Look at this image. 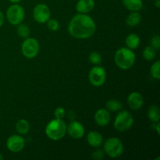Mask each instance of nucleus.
<instances>
[{"label":"nucleus","instance_id":"10","mask_svg":"<svg viewBox=\"0 0 160 160\" xmlns=\"http://www.w3.org/2000/svg\"><path fill=\"white\" fill-rule=\"evenodd\" d=\"M25 146V140L22 136L13 134L8 138L6 141V147L12 152H19L23 149Z\"/></svg>","mask_w":160,"mask_h":160},{"label":"nucleus","instance_id":"20","mask_svg":"<svg viewBox=\"0 0 160 160\" xmlns=\"http://www.w3.org/2000/svg\"><path fill=\"white\" fill-rule=\"evenodd\" d=\"M148 117L153 123H157V122H159L160 120L159 107L156 106H150L148 111Z\"/></svg>","mask_w":160,"mask_h":160},{"label":"nucleus","instance_id":"28","mask_svg":"<svg viewBox=\"0 0 160 160\" xmlns=\"http://www.w3.org/2000/svg\"><path fill=\"white\" fill-rule=\"evenodd\" d=\"M54 115L56 119H63L66 115L65 109L62 107H58L56 108V110L54 111Z\"/></svg>","mask_w":160,"mask_h":160},{"label":"nucleus","instance_id":"13","mask_svg":"<svg viewBox=\"0 0 160 160\" xmlns=\"http://www.w3.org/2000/svg\"><path fill=\"white\" fill-rule=\"evenodd\" d=\"M128 104L130 108L134 110L141 109L144 104V99L142 95L139 92H134L129 95L128 98Z\"/></svg>","mask_w":160,"mask_h":160},{"label":"nucleus","instance_id":"29","mask_svg":"<svg viewBox=\"0 0 160 160\" xmlns=\"http://www.w3.org/2000/svg\"><path fill=\"white\" fill-rule=\"evenodd\" d=\"M104 156V152L101 149L95 150L93 153H92V158L95 160L102 159Z\"/></svg>","mask_w":160,"mask_h":160},{"label":"nucleus","instance_id":"35","mask_svg":"<svg viewBox=\"0 0 160 160\" xmlns=\"http://www.w3.org/2000/svg\"><path fill=\"white\" fill-rule=\"evenodd\" d=\"M155 1H156V0H155Z\"/></svg>","mask_w":160,"mask_h":160},{"label":"nucleus","instance_id":"12","mask_svg":"<svg viewBox=\"0 0 160 160\" xmlns=\"http://www.w3.org/2000/svg\"><path fill=\"white\" fill-rule=\"evenodd\" d=\"M111 116L109 110L105 109H99L95 114V121L98 126L105 127L110 122Z\"/></svg>","mask_w":160,"mask_h":160},{"label":"nucleus","instance_id":"2","mask_svg":"<svg viewBox=\"0 0 160 160\" xmlns=\"http://www.w3.org/2000/svg\"><path fill=\"white\" fill-rule=\"evenodd\" d=\"M136 56L134 52L128 47L120 48L116 52L114 61L117 67L121 70H129L135 62Z\"/></svg>","mask_w":160,"mask_h":160},{"label":"nucleus","instance_id":"14","mask_svg":"<svg viewBox=\"0 0 160 160\" xmlns=\"http://www.w3.org/2000/svg\"><path fill=\"white\" fill-rule=\"evenodd\" d=\"M95 7L94 0H79L76 5V10L79 13L87 14L93 10Z\"/></svg>","mask_w":160,"mask_h":160},{"label":"nucleus","instance_id":"33","mask_svg":"<svg viewBox=\"0 0 160 160\" xmlns=\"http://www.w3.org/2000/svg\"><path fill=\"white\" fill-rule=\"evenodd\" d=\"M9 1L10 2L13 3V4H17V3L20 2L21 1V0H9Z\"/></svg>","mask_w":160,"mask_h":160},{"label":"nucleus","instance_id":"22","mask_svg":"<svg viewBox=\"0 0 160 160\" xmlns=\"http://www.w3.org/2000/svg\"><path fill=\"white\" fill-rule=\"evenodd\" d=\"M156 49H155L152 46L145 47L143 50V57L145 60L152 61L156 58Z\"/></svg>","mask_w":160,"mask_h":160},{"label":"nucleus","instance_id":"34","mask_svg":"<svg viewBox=\"0 0 160 160\" xmlns=\"http://www.w3.org/2000/svg\"><path fill=\"white\" fill-rule=\"evenodd\" d=\"M3 159H4V157H3L1 153H0V160H2Z\"/></svg>","mask_w":160,"mask_h":160},{"label":"nucleus","instance_id":"8","mask_svg":"<svg viewBox=\"0 0 160 160\" xmlns=\"http://www.w3.org/2000/svg\"><path fill=\"white\" fill-rule=\"evenodd\" d=\"M88 80L92 85L95 87H100L103 85L106 80V70L98 65L92 67L89 72Z\"/></svg>","mask_w":160,"mask_h":160},{"label":"nucleus","instance_id":"7","mask_svg":"<svg viewBox=\"0 0 160 160\" xmlns=\"http://www.w3.org/2000/svg\"><path fill=\"white\" fill-rule=\"evenodd\" d=\"M40 45L34 38H27L21 45L22 54L28 59H33L38 54Z\"/></svg>","mask_w":160,"mask_h":160},{"label":"nucleus","instance_id":"9","mask_svg":"<svg viewBox=\"0 0 160 160\" xmlns=\"http://www.w3.org/2000/svg\"><path fill=\"white\" fill-rule=\"evenodd\" d=\"M34 19L39 23H45L51 17V12L47 5L40 3L38 4L33 9Z\"/></svg>","mask_w":160,"mask_h":160},{"label":"nucleus","instance_id":"17","mask_svg":"<svg viewBox=\"0 0 160 160\" xmlns=\"http://www.w3.org/2000/svg\"><path fill=\"white\" fill-rule=\"evenodd\" d=\"M127 47L131 50L136 49L140 45V38L136 34H130L127 36L125 40Z\"/></svg>","mask_w":160,"mask_h":160},{"label":"nucleus","instance_id":"21","mask_svg":"<svg viewBox=\"0 0 160 160\" xmlns=\"http://www.w3.org/2000/svg\"><path fill=\"white\" fill-rule=\"evenodd\" d=\"M106 106L107 110H109V112H119L120 110H121L122 107H123L122 103L116 99H109L106 102Z\"/></svg>","mask_w":160,"mask_h":160},{"label":"nucleus","instance_id":"31","mask_svg":"<svg viewBox=\"0 0 160 160\" xmlns=\"http://www.w3.org/2000/svg\"><path fill=\"white\" fill-rule=\"evenodd\" d=\"M156 125L155 126V129L156 130V131H157L158 134H160V123L159 122H157V123H156Z\"/></svg>","mask_w":160,"mask_h":160},{"label":"nucleus","instance_id":"27","mask_svg":"<svg viewBox=\"0 0 160 160\" xmlns=\"http://www.w3.org/2000/svg\"><path fill=\"white\" fill-rule=\"evenodd\" d=\"M151 46H152L155 49L158 50L160 48V37L159 35L156 34V35L153 36L151 40Z\"/></svg>","mask_w":160,"mask_h":160},{"label":"nucleus","instance_id":"11","mask_svg":"<svg viewBox=\"0 0 160 160\" xmlns=\"http://www.w3.org/2000/svg\"><path fill=\"white\" fill-rule=\"evenodd\" d=\"M67 132L73 138L80 139L84 137L85 129L80 122L73 120L67 127Z\"/></svg>","mask_w":160,"mask_h":160},{"label":"nucleus","instance_id":"18","mask_svg":"<svg viewBox=\"0 0 160 160\" xmlns=\"http://www.w3.org/2000/svg\"><path fill=\"white\" fill-rule=\"evenodd\" d=\"M142 20V15L138 11H133L128 14L126 19V23L130 27H135L140 23Z\"/></svg>","mask_w":160,"mask_h":160},{"label":"nucleus","instance_id":"16","mask_svg":"<svg viewBox=\"0 0 160 160\" xmlns=\"http://www.w3.org/2000/svg\"><path fill=\"white\" fill-rule=\"evenodd\" d=\"M123 6L131 12L133 11H140L143 7L142 0H122Z\"/></svg>","mask_w":160,"mask_h":160},{"label":"nucleus","instance_id":"4","mask_svg":"<svg viewBox=\"0 0 160 160\" xmlns=\"http://www.w3.org/2000/svg\"><path fill=\"white\" fill-rule=\"evenodd\" d=\"M134 124V118L131 112L127 110L119 112L114 120V128L120 132H124L131 129Z\"/></svg>","mask_w":160,"mask_h":160},{"label":"nucleus","instance_id":"19","mask_svg":"<svg viewBox=\"0 0 160 160\" xmlns=\"http://www.w3.org/2000/svg\"><path fill=\"white\" fill-rule=\"evenodd\" d=\"M16 130L21 135L28 134L30 130L29 122L26 120H23V119L20 120L16 124Z\"/></svg>","mask_w":160,"mask_h":160},{"label":"nucleus","instance_id":"32","mask_svg":"<svg viewBox=\"0 0 160 160\" xmlns=\"http://www.w3.org/2000/svg\"><path fill=\"white\" fill-rule=\"evenodd\" d=\"M156 2H155V6H156V8L159 9L160 8V0H156Z\"/></svg>","mask_w":160,"mask_h":160},{"label":"nucleus","instance_id":"15","mask_svg":"<svg viewBox=\"0 0 160 160\" xmlns=\"http://www.w3.org/2000/svg\"><path fill=\"white\" fill-rule=\"evenodd\" d=\"M87 141L90 146L93 148H99L103 143V138L99 132L93 131L88 134Z\"/></svg>","mask_w":160,"mask_h":160},{"label":"nucleus","instance_id":"5","mask_svg":"<svg viewBox=\"0 0 160 160\" xmlns=\"http://www.w3.org/2000/svg\"><path fill=\"white\" fill-rule=\"evenodd\" d=\"M104 152L111 158H118L123 154V145L117 138H110L104 143Z\"/></svg>","mask_w":160,"mask_h":160},{"label":"nucleus","instance_id":"23","mask_svg":"<svg viewBox=\"0 0 160 160\" xmlns=\"http://www.w3.org/2000/svg\"><path fill=\"white\" fill-rule=\"evenodd\" d=\"M17 34L20 38H27L30 35V28L26 24L20 23L18 24V28H17Z\"/></svg>","mask_w":160,"mask_h":160},{"label":"nucleus","instance_id":"24","mask_svg":"<svg viewBox=\"0 0 160 160\" xmlns=\"http://www.w3.org/2000/svg\"><path fill=\"white\" fill-rule=\"evenodd\" d=\"M88 59H89V62H90L91 63L96 66L100 65V64L102 63V56L99 54V53L97 52H93L91 53V54L89 55Z\"/></svg>","mask_w":160,"mask_h":160},{"label":"nucleus","instance_id":"1","mask_svg":"<svg viewBox=\"0 0 160 160\" xmlns=\"http://www.w3.org/2000/svg\"><path fill=\"white\" fill-rule=\"evenodd\" d=\"M96 25L90 16L78 13L75 15L68 25V31L71 36L78 39H86L92 37L95 32Z\"/></svg>","mask_w":160,"mask_h":160},{"label":"nucleus","instance_id":"25","mask_svg":"<svg viewBox=\"0 0 160 160\" xmlns=\"http://www.w3.org/2000/svg\"><path fill=\"white\" fill-rule=\"evenodd\" d=\"M151 75L156 80H159L160 78V62L159 60L155 62L152 65L151 69H150Z\"/></svg>","mask_w":160,"mask_h":160},{"label":"nucleus","instance_id":"3","mask_svg":"<svg viewBox=\"0 0 160 160\" xmlns=\"http://www.w3.org/2000/svg\"><path fill=\"white\" fill-rule=\"evenodd\" d=\"M67 124L62 119L56 118L46 125L45 134L51 140L59 141L67 134Z\"/></svg>","mask_w":160,"mask_h":160},{"label":"nucleus","instance_id":"6","mask_svg":"<svg viewBox=\"0 0 160 160\" xmlns=\"http://www.w3.org/2000/svg\"><path fill=\"white\" fill-rule=\"evenodd\" d=\"M25 17L23 8L19 4H12L6 10V18L12 25H18L23 22Z\"/></svg>","mask_w":160,"mask_h":160},{"label":"nucleus","instance_id":"26","mask_svg":"<svg viewBox=\"0 0 160 160\" xmlns=\"http://www.w3.org/2000/svg\"><path fill=\"white\" fill-rule=\"evenodd\" d=\"M46 23L48 28L51 31H57L59 29V23L56 19H49Z\"/></svg>","mask_w":160,"mask_h":160},{"label":"nucleus","instance_id":"30","mask_svg":"<svg viewBox=\"0 0 160 160\" xmlns=\"http://www.w3.org/2000/svg\"><path fill=\"white\" fill-rule=\"evenodd\" d=\"M4 23V15H3L2 12L0 11V28H2V26L3 25Z\"/></svg>","mask_w":160,"mask_h":160}]
</instances>
